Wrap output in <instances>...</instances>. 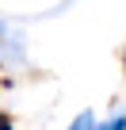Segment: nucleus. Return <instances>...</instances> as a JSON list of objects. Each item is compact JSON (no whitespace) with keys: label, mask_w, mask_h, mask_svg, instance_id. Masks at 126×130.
I'll list each match as a JSON object with an SVG mask.
<instances>
[{"label":"nucleus","mask_w":126,"mask_h":130,"mask_svg":"<svg viewBox=\"0 0 126 130\" xmlns=\"http://www.w3.org/2000/svg\"><path fill=\"white\" fill-rule=\"evenodd\" d=\"M96 126H99V122H96V115H92V111H80V115L73 119V126H69V130H96Z\"/></svg>","instance_id":"nucleus-1"},{"label":"nucleus","mask_w":126,"mask_h":130,"mask_svg":"<svg viewBox=\"0 0 126 130\" xmlns=\"http://www.w3.org/2000/svg\"><path fill=\"white\" fill-rule=\"evenodd\" d=\"M96 130H126V115H115V119H107V122H99Z\"/></svg>","instance_id":"nucleus-2"},{"label":"nucleus","mask_w":126,"mask_h":130,"mask_svg":"<svg viewBox=\"0 0 126 130\" xmlns=\"http://www.w3.org/2000/svg\"><path fill=\"white\" fill-rule=\"evenodd\" d=\"M0 130H12V119L8 115H0Z\"/></svg>","instance_id":"nucleus-3"},{"label":"nucleus","mask_w":126,"mask_h":130,"mask_svg":"<svg viewBox=\"0 0 126 130\" xmlns=\"http://www.w3.org/2000/svg\"><path fill=\"white\" fill-rule=\"evenodd\" d=\"M122 61H126V50H122Z\"/></svg>","instance_id":"nucleus-4"}]
</instances>
